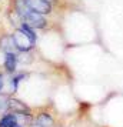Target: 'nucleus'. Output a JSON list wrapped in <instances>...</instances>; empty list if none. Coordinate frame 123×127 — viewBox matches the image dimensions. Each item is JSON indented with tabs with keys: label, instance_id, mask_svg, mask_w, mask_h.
<instances>
[{
	"label": "nucleus",
	"instance_id": "nucleus-1",
	"mask_svg": "<svg viewBox=\"0 0 123 127\" xmlns=\"http://www.w3.org/2000/svg\"><path fill=\"white\" fill-rule=\"evenodd\" d=\"M12 37L14 44H16V49H19L20 52H29L35 44V39L30 34H27V32L23 29L16 30L12 34Z\"/></svg>",
	"mask_w": 123,
	"mask_h": 127
},
{
	"label": "nucleus",
	"instance_id": "nucleus-2",
	"mask_svg": "<svg viewBox=\"0 0 123 127\" xmlns=\"http://www.w3.org/2000/svg\"><path fill=\"white\" fill-rule=\"evenodd\" d=\"M23 20L26 26H29L32 29H41L46 26V20L44 17L41 16L40 13H36V12H27L23 16Z\"/></svg>",
	"mask_w": 123,
	"mask_h": 127
},
{
	"label": "nucleus",
	"instance_id": "nucleus-3",
	"mask_svg": "<svg viewBox=\"0 0 123 127\" xmlns=\"http://www.w3.org/2000/svg\"><path fill=\"white\" fill-rule=\"evenodd\" d=\"M24 3L30 12H36L40 14H47L52 10V6L47 0H24Z\"/></svg>",
	"mask_w": 123,
	"mask_h": 127
},
{
	"label": "nucleus",
	"instance_id": "nucleus-4",
	"mask_svg": "<svg viewBox=\"0 0 123 127\" xmlns=\"http://www.w3.org/2000/svg\"><path fill=\"white\" fill-rule=\"evenodd\" d=\"M0 127H19L16 113L3 116V117H1V120H0Z\"/></svg>",
	"mask_w": 123,
	"mask_h": 127
},
{
	"label": "nucleus",
	"instance_id": "nucleus-5",
	"mask_svg": "<svg viewBox=\"0 0 123 127\" xmlns=\"http://www.w3.org/2000/svg\"><path fill=\"white\" fill-rule=\"evenodd\" d=\"M17 56L14 53H6V57H4V66L9 71H14L16 70V64H17Z\"/></svg>",
	"mask_w": 123,
	"mask_h": 127
},
{
	"label": "nucleus",
	"instance_id": "nucleus-6",
	"mask_svg": "<svg viewBox=\"0 0 123 127\" xmlns=\"http://www.w3.org/2000/svg\"><path fill=\"white\" fill-rule=\"evenodd\" d=\"M0 47H1V50L6 53H13V49L16 47V44H14V41H13V37L10 36H7V37H3L1 39V41H0Z\"/></svg>",
	"mask_w": 123,
	"mask_h": 127
},
{
	"label": "nucleus",
	"instance_id": "nucleus-7",
	"mask_svg": "<svg viewBox=\"0 0 123 127\" xmlns=\"http://www.w3.org/2000/svg\"><path fill=\"white\" fill-rule=\"evenodd\" d=\"M37 124L41 126V127H53L54 121H53V119L50 117V114L41 113V114H39V117H37Z\"/></svg>",
	"mask_w": 123,
	"mask_h": 127
},
{
	"label": "nucleus",
	"instance_id": "nucleus-8",
	"mask_svg": "<svg viewBox=\"0 0 123 127\" xmlns=\"http://www.w3.org/2000/svg\"><path fill=\"white\" fill-rule=\"evenodd\" d=\"M9 109H12L14 113H27V111H29V109H27L22 101L14 100V98H10V107H9Z\"/></svg>",
	"mask_w": 123,
	"mask_h": 127
},
{
	"label": "nucleus",
	"instance_id": "nucleus-9",
	"mask_svg": "<svg viewBox=\"0 0 123 127\" xmlns=\"http://www.w3.org/2000/svg\"><path fill=\"white\" fill-rule=\"evenodd\" d=\"M16 117H17V124H19V127L29 126L30 121H32V117H30L29 113H16Z\"/></svg>",
	"mask_w": 123,
	"mask_h": 127
},
{
	"label": "nucleus",
	"instance_id": "nucleus-10",
	"mask_svg": "<svg viewBox=\"0 0 123 127\" xmlns=\"http://www.w3.org/2000/svg\"><path fill=\"white\" fill-rule=\"evenodd\" d=\"M9 107H10V98H7L6 96H0V114L4 113Z\"/></svg>",
	"mask_w": 123,
	"mask_h": 127
},
{
	"label": "nucleus",
	"instance_id": "nucleus-11",
	"mask_svg": "<svg viewBox=\"0 0 123 127\" xmlns=\"http://www.w3.org/2000/svg\"><path fill=\"white\" fill-rule=\"evenodd\" d=\"M3 84H4V80H3V74L0 73V90L3 89Z\"/></svg>",
	"mask_w": 123,
	"mask_h": 127
},
{
	"label": "nucleus",
	"instance_id": "nucleus-12",
	"mask_svg": "<svg viewBox=\"0 0 123 127\" xmlns=\"http://www.w3.org/2000/svg\"><path fill=\"white\" fill-rule=\"evenodd\" d=\"M30 127H41V126H39V124H37V126H30Z\"/></svg>",
	"mask_w": 123,
	"mask_h": 127
}]
</instances>
